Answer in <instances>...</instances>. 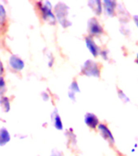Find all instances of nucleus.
I'll use <instances>...</instances> for the list:
<instances>
[{
	"instance_id": "1",
	"label": "nucleus",
	"mask_w": 138,
	"mask_h": 156,
	"mask_svg": "<svg viewBox=\"0 0 138 156\" xmlns=\"http://www.w3.org/2000/svg\"><path fill=\"white\" fill-rule=\"evenodd\" d=\"M55 16L57 21L61 24L63 28H68L72 25V22L68 19V12L69 7L63 2H58L54 7Z\"/></svg>"
},
{
	"instance_id": "2",
	"label": "nucleus",
	"mask_w": 138,
	"mask_h": 156,
	"mask_svg": "<svg viewBox=\"0 0 138 156\" xmlns=\"http://www.w3.org/2000/svg\"><path fill=\"white\" fill-rule=\"evenodd\" d=\"M37 6L41 12L42 19L46 21H48L50 24H55L57 21L55 13L53 12V6L50 1H44V2H37Z\"/></svg>"
},
{
	"instance_id": "3",
	"label": "nucleus",
	"mask_w": 138,
	"mask_h": 156,
	"mask_svg": "<svg viewBox=\"0 0 138 156\" xmlns=\"http://www.w3.org/2000/svg\"><path fill=\"white\" fill-rule=\"evenodd\" d=\"M81 73L86 76L97 78L100 76L101 69L97 62L89 58L85 60L81 66Z\"/></svg>"
},
{
	"instance_id": "4",
	"label": "nucleus",
	"mask_w": 138,
	"mask_h": 156,
	"mask_svg": "<svg viewBox=\"0 0 138 156\" xmlns=\"http://www.w3.org/2000/svg\"><path fill=\"white\" fill-rule=\"evenodd\" d=\"M88 31L90 36H101L104 33V29L100 22L95 17H92L88 20Z\"/></svg>"
},
{
	"instance_id": "5",
	"label": "nucleus",
	"mask_w": 138,
	"mask_h": 156,
	"mask_svg": "<svg viewBox=\"0 0 138 156\" xmlns=\"http://www.w3.org/2000/svg\"><path fill=\"white\" fill-rule=\"evenodd\" d=\"M85 41L86 47L94 57H97L98 55H100V52H101L102 49L100 48L99 46H97V44L95 42L94 37L88 35L85 37Z\"/></svg>"
},
{
	"instance_id": "6",
	"label": "nucleus",
	"mask_w": 138,
	"mask_h": 156,
	"mask_svg": "<svg viewBox=\"0 0 138 156\" xmlns=\"http://www.w3.org/2000/svg\"><path fill=\"white\" fill-rule=\"evenodd\" d=\"M97 130L101 134V136H102V138L105 139L106 141H109V143L114 144L115 143V137L111 131L110 130V129L107 127V124H101L97 126Z\"/></svg>"
},
{
	"instance_id": "7",
	"label": "nucleus",
	"mask_w": 138,
	"mask_h": 156,
	"mask_svg": "<svg viewBox=\"0 0 138 156\" xmlns=\"http://www.w3.org/2000/svg\"><path fill=\"white\" fill-rule=\"evenodd\" d=\"M84 122L91 129H97V126L100 124L99 119H98L97 115L94 113H91V112H88L85 115Z\"/></svg>"
},
{
	"instance_id": "8",
	"label": "nucleus",
	"mask_w": 138,
	"mask_h": 156,
	"mask_svg": "<svg viewBox=\"0 0 138 156\" xmlns=\"http://www.w3.org/2000/svg\"><path fill=\"white\" fill-rule=\"evenodd\" d=\"M103 5V10H104L105 14L108 16H114L115 14V10L117 8L116 1L115 0H104L102 1Z\"/></svg>"
},
{
	"instance_id": "9",
	"label": "nucleus",
	"mask_w": 138,
	"mask_h": 156,
	"mask_svg": "<svg viewBox=\"0 0 138 156\" xmlns=\"http://www.w3.org/2000/svg\"><path fill=\"white\" fill-rule=\"evenodd\" d=\"M9 64L14 70L21 71L24 68V61L19 58V56L12 55L9 58Z\"/></svg>"
},
{
	"instance_id": "10",
	"label": "nucleus",
	"mask_w": 138,
	"mask_h": 156,
	"mask_svg": "<svg viewBox=\"0 0 138 156\" xmlns=\"http://www.w3.org/2000/svg\"><path fill=\"white\" fill-rule=\"evenodd\" d=\"M51 121H52L54 127L57 130H59V131L63 130V121H62V119H61L60 115L58 114V110L56 109V108L51 113Z\"/></svg>"
},
{
	"instance_id": "11",
	"label": "nucleus",
	"mask_w": 138,
	"mask_h": 156,
	"mask_svg": "<svg viewBox=\"0 0 138 156\" xmlns=\"http://www.w3.org/2000/svg\"><path fill=\"white\" fill-rule=\"evenodd\" d=\"M88 5L90 9L94 12L95 15L100 16L103 11V5L102 2L100 0H90L88 2Z\"/></svg>"
},
{
	"instance_id": "12",
	"label": "nucleus",
	"mask_w": 138,
	"mask_h": 156,
	"mask_svg": "<svg viewBox=\"0 0 138 156\" xmlns=\"http://www.w3.org/2000/svg\"><path fill=\"white\" fill-rule=\"evenodd\" d=\"M11 140V135L6 128L0 129V146H5Z\"/></svg>"
},
{
	"instance_id": "13",
	"label": "nucleus",
	"mask_w": 138,
	"mask_h": 156,
	"mask_svg": "<svg viewBox=\"0 0 138 156\" xmlns=\"http://www.w3.org/2000/svg\"><path fill=\"white\" fill-rule=\"evenodd\" d=\"M0 105H1V107H2V110H3V112H8L10 111V108H11L10 101L6 96H2L0 98Z\"/></svg>"
},
{
	"instance_id": "14",
	"label": "nucleus",
	"mask_w": 138,
	"mask_h": 156,
	"mask_svg": "<svg viewBox=\"0 0 138 156\" xmlns=\"http://www.w3.org/2000/svg\"><path fill=\"white\" fill-rule=\"evenodd\" d=\"M68 90L73 91V92L76 93V94L80 92V86H79V84H78V82L76 80H74L72 81V83H71L70 85H69V89H68Z\"/></svg>"
},
{
	"instance_id": "15",
	"label": "nucleus",
	"mask_w": 138,
	"mask_h": 156,
	"mask_svg": "<svg viewBox=\"0 0 138 156\" xmlns=\"http://www.w3.org/2000/svg\"><path fill=\"white\" fill-rule=\"evenodd\" d=\"M65 135L67 136L68 140H70L72 143L76 144V136L75 133H73V129L67 130V132L65 133Z\"/></svg>"
},
{
	"instance_id": "16",
	"label": "nucleus",
	"mask_w": 138,
	"mask_h": 156,
	"mask_svg": "<svg viewBox=\"0 0 138 156\" xmlns=\"http://www.w3.org/2000/svg\"><path fill=\"white\" fill-rule=\"evenodd\" d=\"M117 94H118V97L119 98V99H121L124 102L127 103V102H130V98H129V96H128V95H127L122 90H118Z\"/></svg>"
},
{
	"instance_id": "17",
	"label": "nucleus",
	"mask_w": 138,
	"mask_h": 156,
	"mask_svg": "<svg viewBox=\"0 0 138 156\" xmlns=\"http://www.w3.org/2000/svg\"><path fill=\"white\" fill-rule=\"evenodd\" d=\"M6 20V10L2 4H0V24H2Z\"/></svg>"
},
{
	"instance_id": "18",
	"label": "nucleus",
	"mask_w": 138,
	"mask_h": 156,
	"mask_svg": "<svg viewBox=\"0 0 138 156\" xmlns=\"http://www.w3.org/2000/svg\"><path fill=\"white\" fill-rule=\"evenodd\" d=\"M6 90V83L3 77L0 76V95H2Z\"/></svg>"
},
{
	"instance_id": "19",
	"label": "nucleus",
	"mask_w": 138,
	"mask_h": 156,
	"mask_svg": "<svg viewBox=\"0 0 138 156\" xmlns=\"http://www.w3.org/2000/svg\"><path fill=\"white\" fill-rule=\"evenodd\" d=\"M100 56H101L103 59L107 60L108 58H109V51H107V49H102V50H101V52H100Z\"/></svg>"
},
{
	"instance_id": "20",
	"label": "nucleus",
	"mask_w": 138,
	"mask_h": 156,
	"mask_svg": "<svg viewBox=\"0 0 138 156\" xmlns=\"http://www.w3.org/2000/svg\"><path fill=\"white\" fill-rule=\"evenodd\" d=\"M68 98H69L71 100H73V101H74V102L76 100V93L73 92V91H70V90H68Z\"/></svg>"
},
{
	"instance_id": "21",
	"label": "nucleus",
	"mask_w": 138,
	"mask_h": 156,
	"mask_svg": "<svg viewBox=\"0 0 138 156\" xmlns=\"http://www.w3.org/2000/svg\"><path fill=\"white\" fill-rule=\"evenodd\" d=\"M41 98H42V99H43L44 101H48V100L50 99V95H49L48 93L46 92V91H44V92L41 93Z\"/></svg>"
},
{
	"instance_id": "22",
	"label": "nucleus",
	"mask_w": 138,
	"mask_h": 156,
	"mask_svg": "<svg viewBox=\"0 0 138 156\" xmlns=\"http://www.w3.org/2000/svg\"><path fill=\"white\" fill-rule=\"evenodd\" d=\"M51 156H64L63 154L61 153L60 151H53L51 153Z\"/></svg>"
},
{
	"instance_id": "23",
	"label": "nucleus",
	"mask_w": 138,
	"mask_h": 156,
	"mask_svg": "<svg viewBox=\"0 0 138 156\" xmlns=\"http://www.w3.org/2000/svg\"><path fill=\"white\" fill-rule=\"evenodd\" d=\"M133 21L136 24V26L138 28V15H135L133 16Z\"/></svg>"
},
{
	"instance_id": "24",
	"label": "nucleus",
	"mask_w": 138,
	"mask_h": 156,
	"mask_svg": "<svg viewBox=\"0 0 138 156\" xmlns=\"http://www.w3.org/2000/svg\"><path fill=\"white\" fill-rule=\"evenodd\" d=\"M3 71H4V69H3V66H2V62L0 61V76H1V75L3 73Z\"/></svg>"
},
{
	"instance_id": "25",
	"label": "nucleus",
	"mask_w": 138,
	"mask_h": 156,
	"mask_svg": "<svg viewBox=\"0 0 138 156\" xmlns=\"http://www.w3.org/2000/svg\"><path fill=\"white\" fill-rule=\"evenodd\" d=\"M136 63L138 65V53L136 54Z\"/></svg>"
},
{
	"instance_id": "26",
	"label": "nucleus",
	"mask_w": 138,
	"mask_h": 156,
	"mask_svg": "<svg viewBox=\"0 0 138 156\" xmlns=\"http://www.w3.org/2000/svg\"><path fill=\"white\" fill-rule=\"evenodd\" d=\"M136 147H137V144H135L134 145V148H136Z\"/></svg>"
},
{
	"instance_id": "27",
	"label": "nucleus",
	"mask_w": 138,
	"mask_h": 156,
	"mask_svg": "<svg viewBox=\"0 0 138 156\" xmlns=\"http://www.w3.org/2000/svg\"><path fill=\"white\" fill-rule=\"evenodd\" d=\"M132 152H133H133H135V148H133V150H132Z\"/></svg>"
}]
</instances>
